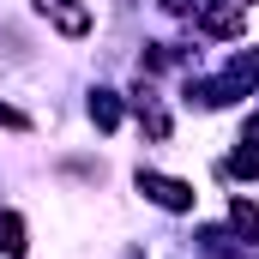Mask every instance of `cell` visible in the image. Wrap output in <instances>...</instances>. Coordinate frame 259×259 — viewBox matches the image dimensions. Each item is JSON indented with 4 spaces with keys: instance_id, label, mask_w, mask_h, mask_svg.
I'll list each match as a JSON object with an SVG mask.
<instances>
[{
    "instance_id": "52a82bcc",
    "label": "cell",
    "mask_w": 259,
    "mask_h": 259,
    "mask_svg": "<svg viewBox=\"0 0 259 259\" xmlns=\"http://www.w3.org/2000/svg\"><path fill=\"white\" fill-rule=\"evenodd\" d=\"M229 229H235V235H247V241H259V205L253 199H229Z\"/></svg>"
},
{
    "instance_id": "5b68a950",
    "label": "cell",
    "mask_w": 259,
    "mask_h": 259,
    "mask_svg": "<svg viewBox=\"0 0 259 259\" xmlns=\"http://www.w3.org/2000/svg\"><path fill=\"white\" fill-rule=\"evenodd\" d=\"M24 247H30V229H24V217H18V211H0V253H6V259H18Z\"/></svg>"
},
{
    "instance_id": "30bf717a",
    "label": "cell",
    "mask_w": 259,
    "mask_h": 259,
    "mask_svg": "<svg viewBox=\"0 0 259 259\" xmlns=\"http://www.w3.org/2000/svg\"><path fill=\"white\" fill-rule=\"evenodd\" d=\"M139 66H145V72H163V66H181V49H175V42H151V49L139 55Z\"/></svg>"
},
{
    "instance_id": "9c48e42d",
    "label": "cell",
    "mask_w": 259,
    "mask_h": 259,
    "mask_svg": "<svg viewBox=\"0 0 259 259\" xmlns=\"http://www.w3.org/2000/svg\"><path fill=\"white\" fill-rule=\"evenodd\" d=\"M199 241H205V253H211V259H253L247 247H235V235H229V229H205Z\"/></svg>"
},
{
    "instance_id": "8992f818",
    "label": "cell",
    "mask_w": 259,
    "mask_h": 259,
    "mask_svg": "<svg viewBox=\"0 0 259 259\" xmlns=\"http://www.w3.org/2000/svg\"><path fill=\"white\" fill-rule=\"evenodd\" d=\"M133 109H139V121H145V133H151V139H169V115H163V103H157V97H151L145 84H139Z\"/></svg>"
},
{
    "instance_id": "3957f363",
    "label": "cell",
    "mask_w": 259,
    "mask_h": 259,
    "mask_svg": "<svg viewBox=\"0 0 259 259\" xmlns=\"http://www.w3.org/2000/svg\"><path fill=\"white\" fill-rule=\"evenodd\" d=\"M36 12H42V18H55V30L72 36V42H78V36H91V6H84V0H36Z\"/></svg>"
},
{
    "instance_id": "277c9868",
    "label": "cell",
    "mask_w": 259,
    "mask_h": 259,
    "mask_svg": "<svg viewBox=\"0 0 259 259\" xmlns=\"http://www.w3.org/2000/svg\"><path fill=\"white\" fill-rule=\"evenodd\" d=\"M84 109H91V127H97V133H115V127H121V97H115V91H91Z\"/></svg>"
},
{
    "instance_id": "6da1fadb",
    "label": "cell",
    "mask_w": 259,
    "mask_h": 259,
    "mask_svg": "<svg viewBox=\"0 0 259 259\" xmlns=\"http://www.w3.org/2000/svg\"><path fill=\"white\" fill-rule=\"evenodd\" d=\"M133 187L151 199L157 211H175V217H181V211H193V199H199L181 175H157V169H139V175H133Z\"/></svg>"
},
{
    "instance_id": "ba28073f",
    "label": "cell",
    "mask_w": 259,
    "mask_h": 259,
    "mask_svg": "<svg viewBox=\"0 0 259 259\" xmlns=\"http://www.w3.org/2000/svg\"><path fill=\"white\" fill-rule=\"evenodd\" d=\"M223 169H229L235 181H259V139H241V145H235V157H229Z\"/></svg>"
},
{
    "instance_id": "7a4b0ae2",
    "label": "cell",
    "mask_w": 259,
    "mask_h": 259,
    "mask_svg": "<svg viewBox=\"0 0 259 259\" xmlns=\"http://www.w3.org/2000/svg\"><path fill=\"white\" fill-rule=\"evenodd\" d=\"M193 24H199V36L229 42V36L247 30V6H241V0H211V6H199V12H193Z\"/></svg>"
},
{
    "instance_id": "8fae6325",
    "label": "cell",
    "mask_w": 259,
    "mask_h": 259,
    "mask_svg": "<svg viewBox=\"0 0 259 259\" xmlns=\"http://www.w3.org/2000/svg\"><path fill=\"white\" fill-rule=\"evenodd\" d=\"M0 127H12V133H30V115H24V109H12V103H0Z\"/></svg>"
},
{
    "instance_id": "7c38bea8",
    "label": "cell",
    "mask_w": 259,
    "mask_h": 259,
    "mask_svg": "<svg viewBox=\"0 0 259 259\" xmlns=\"http://www.w3.org/2000/svg\"><path fill=\"white\" fill-rule=\"evenodd\" d=\"M199 6H205V0H163V12H169V18H193Z\"/></svg>"
}]
</instances>
